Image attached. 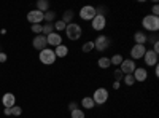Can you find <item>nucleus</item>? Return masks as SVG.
<instances>
[{
  "label": "nucleus",
  "instance_id": "1",
  "mask_svg": "<svg viewBox=\"0 0 159 118\" xmlns=\"http://www.w3.org/2000/svg\"><path fill=\"white\" fill-rule=\"evenodd\" d=\"M81 34H83L81 26L76 24V22H70V24H67V27H65V35H67V38H70L72 42L81 38Z\"/></svg>",
  "mask_w": 159,
  "mask_h": 118
},
{
  "label": "nucleus",
  "instance_id": "2",
  "mask_svg": "<svg viewBox=\"0 0 159 118\" xmlns=\"http://www.w3.org/2000/svg\"><path fill=\"white\" fill-rule=\"evenodd\" d=\"M142 26L145 31H150V32H157L159 29V18L153 16V15H147L142 19Z\"/></svg>",
  "mask_w": 159,
  "mask_h": 118
},
{
  "label": "nucleus",
  "instance_id": "3",
  "mask_svg": "<svg viewBox=\"0 0 159 118\" xmlns=\"http://www.w3.org/2000/svg\"><path fill=\"white\" fill-rule=\"evenodd\" d=\"M40 62L45 64V65H51V64H54V61L57 59L56 54H54V50H51V48H45L40 51V56H38Z\"/></svg>",
  "mask_w": 159,
  "mask_h": 118
},
{
  "label": "nucleus",
  "instance_id": "4",
  "mask_svg": "<svg viewBox=\"0 0 159 118\" xmlns=\"http://www.w3.org/2000/svg\"><path fill=\"white\" fill-rule=\"evenodd\" d=\"M92 101H94L96 106H103L105 102L108 101V91L107 88H97L92 94Z\"/></svg>",
  "mask_w": 159,
  "mask_h": 118
},
{
  "label": "nucleus",
  "instance_id": "5",
  "mask_svg": "<svg viewBox=\"0 0 159 118\" xmlns=\"http://www.w3.org/2000/svg\"><path fill=\"white\" fill-rule=\"evenodd\" d=\"M92 42H94V48L97 51H107L111 46V40L107 35H99L96 40H92Z\"/></svg>",
  "mask_w": 159,
  "mask_h": 118
},
{
  "label": "nucleus",
  "instance_id": "6",
  "mask_svg": "<svg viewBox=\"0 0 159 118\" xmlns=\"http://www.w3.org/2000/svg\"><path fill=\"white\" fill-rule=\"evenodd\" d=\"M78 15H80V18H81L83 21H92V19H94V16L97 15V11H96L94 7L84 5V7H81V10H80Z\"/></svg>",
  "mask_w": 159,
  "mask_h": 118
},
{
  "label": "nucleus",
  "instance_id": "7",
  "mask_svg": "<svg viewBox=\"0 0 159 118\" xmlns=\"http://www.w3.org/2000/svg\"><path fill=\"white\" fill-rule=\"evenodd\" d=\"M135 69H137L135 61H132V59H124L121 62V65H119V70H121L124 75H132Z\"/></svg>",
  "mask_w": 159,
  "mask_h": 118
},
{
  "label": "nucleus",
  "instance_id": "8",
  "mask_svg": "<svg viewBox=\"0 0 159 118\" xmlns=\"http://www.w3.org/2000/svg\"><path fill=\"white\" fill-rule=\"evenodd\" d=\"M105 24H107V18H105V15H96L94 19L91 21V26H92V29L100 32L105 29Z\"/></svg>",
  "mask_w": 159,
  "mask_h": 118
},
{
  "label": "nucleus",
  "instance_id": "9",
  "mask_svg": "<svg viewBox=\"0 0 159 118\" xmlns=\"http://www.w3.org/2000/svg\"><path fill=\"white\" fill-rule=\"evenodd\" d=\"M157 58H159V54L154 53L153 50H147V51H145V54H143L145 64L150 65V67H154V65H157Z\"/></svg>",
  "mask_w": 159,
  "mask_h": 118
},
{
  "label": "nucleus",
  "instance_id": "10",
  "mask_svg": "<svg viewBox=\"0 0 159 118\" xmlns=\"http://www.w3.org/2000/svg\"><path fill=\"white\" fill-rule=\"evenodd\" d=\"M145 51H147L145 45H134V46H132V50H130V58H132V61H139V59H143Z\"/></svg>",
  "mask_w": 159,
  "mask_h": 118
},
{
  "label": "nucleus",
  "instance_id": "11",
  "mask_svg": "<svg viewBox=\"0 0 159 118\" xmlns=\"http://www.w3.org/2000/svg\"><path fill=\"white\" fill-rule=\"evenodd\" d=\"M27 21L30 24H42L43 22V13L38 10H32L27 13Z\"/></svg>",
  "mask_w": 159,
  "mask_h": 118
},
{
  "label": "nucleus",
  "instance_id": "12",
  "mask_svg": "<svg viewBox=\"0 0 159 118\" xmlns=\"http://www.w3.org/2000/svg\"><path fill=\"white\" fill-rule=\"evenodd\" d=\"M32 45H34V48L35 50H45V48H48V40H46V37L45 35H35V38H34V42H32Z\"/></svg>",
  "mask_w": 159,
  "mask_h": 118
},
{
  "label": "nucleus",
  "instance_id": "13",
  "mask_svg": "<svg viewBox=\"0 0 159 118\" xmlns=\"http://www.w3.org/2000/svg\"><path fill=\"white\" fill-rule=\"evenodd\" d=\"M46 40H48V46H59V45H62V35L59 34V32H52V34H49L48 37H46Z\"/></svg>",
  "mask_w": 159,
  "mask_h": 118
},
{
  "label": "nucleus",
  "instance_id": "14",
  "mask_svg": "<svg viewBox=\"0 0 159 118\" xmlns=\"http://www.w3.org/2000/svg\"><path fill=\"white\" fill-rule=\"evenodd\" d=\"M132 77H134L135 82H145V80H147V77H148V72H147L145 67H137L134 70V73H132Z\"/></svg>",
  "mask_w": 159,
  "mask_h": 118
},
{
  "label": "nucleus",
  "instance_id": "15",
  "mask_svg": "<svg viewBox=\"0 0 159 118\" xmlns=\"http://www.w3.org/2000/svg\"><path fill=\"white\" fill-rule=\"evenodd\" d=\"M2 104H3V107H8V109H11L13 106H16V97H15V94H11V93L3 94Z\"/></svg>",
  "mask_w": 159,
  "mask_h": 118
},
{
  "label": "nucleus",
  "instance_id": "16",
  "mask_svg": "<svg viewBox=\"0 0 159 118\" xmlns=\"http://www.w3.org/2000/svg\"><path fill=\"white\" fill-rule=\"evenodd\" d=\"M54 54H56V58H65V56L69 54V46H65L64 43L59 45V46H56L54 48Z\"/></svg>",
  "mask_w": 159,
  "mask_h": 118
},
{
  "label": "nucleus",
  "instance_id": "17",
  "mask_svg": "<svg viewBox=\"0 0 159 118\" xmlns=\"http://www.w3.org/2000/svg\"><path fill=\"white\" fill-rule=\"evenodd\" d=\"M97 65H99L100 69H108V67H111L110 58H107V56H102V58H99V59H97Z\"/></svg>",
  "mask_w": 159,
  "mask_h": 118
},
{
  "label": "nucleus",
  "instance_id": "18",
  "mask_svg": "<svg viewBox=\"0 0 159 118\" xmlns=\"http://www.w3.org/2000/svg\"><path fill=\"white\" fill-rule=\"evenodd\" d=\"M134 40H135V45H145V43H147V40H148V37L145 35L143 32H135Z\"/></svg>",
  "mask_w": 159,
  "mask_h": 118
},
{
  "label": "nucleus",
  "instance_id": "19",
  "mask_svg": "<svg viewBox=\"0 0 159 118\" xmlns=\"http://www.w3.org/2000/svg\"><path fill=\"white\" fill-rule=\"evenodd\" d=\"M35 10L42 11V13H46V11L49 10V2H48V0H38V2H37V8H35Z\"/></svg>",
  "mask_w": 159,
  "mask_h": 118
},
{
  "label": "nucleus",
  "instance_id": "20",
  "mask_svg": "<svg viewBox=\"0 0 159 118\" xmlns=\"http://www.w3.org/2000/svg\"><path fill=\"white\" fill-rule=\"evenodd\" d=\"M96 106V104H94V101H92V97H83L81 99V107L83 109H86V110H89V109H92V107H94Z\"/></svg>",
  "mask_w": 159,
  "mask_h": 118
},
{
  "label": "nucleus",
  "instance_id": "21",
  "mask_svg": "<svg viewBox=\"0 0 159 118\" xmlns=\"http://www.w3.org/2000/svg\"><path fill=\"white\" fill-rule=\"evenodd\" d=\"M54 19H56V11L48 10L46 13H43V21H46V22H52Z\"/></svg>",
  "mask_w": 159,
  "mask_h": 118
},
{
  "label": "nucleus",
  "instance_id": "22",
  "mask_svg": "<svg viewBox=\"0 0 159 118\" xmlns=\"http://www.w3.org/2000/svg\"><path fill=\"white\" fill-rule=\"evenodd\" d=\"M52 32H54V26H52V22H46V26H43V29H42V35L48 37Z\"/></svg>",
  "mask_w": 159,
  "mask_h": 118
},
{
  "label": "nucleus",
  "instance_id": "23",
  "mask_svg": "<svg viewBox=\"0 0 159 118\" xmlns=\"http://www.w3.org/2000/svg\"><path fill=\"white\" fill-rule=\"evenodd\" d=\"M62 21H64L65 24L73 22V11H72V10H67V11H65L64 16H62Z\"/></svg>",
  "mask_w": 159,
  "mask_h": 118
},
{
  "label": "nucleus",
  "instance_id": "24",
  "mask_svg": "<svg viewBox=\"0 0 159 118\" xmlns=\"http://www.w3.org/2000/svg\"><path fill=\"white\" fill-rule=\"evenodd\" d=\"M123 61H124V59H123V56H121V54H113V56L110 58V62H111V65H116V67H119Z\"/></svg>",
  "mask_w": 159,
  "mask_h": 118
},
{
  "label": "nucleus",
  "instance_id": "25",
  "mask_svg": "<svg viewBox=\"0 0 159 118\" xmlns=\"http://www.w3.org/2000/svg\"><path fill=\"white\" fill-rule=\"evenodd\" d=\"M52 26H54V31H57L59 34H61L62 31H65V27H67V24H65L62 19H59V21H56V22H52Z\"/></svg>",
  "mask_w": 159,
  "mask_h": 118
},
{
  "label": "nucleus",
  "instance_id": "26",
  "mask_svg": "<svg viewBox=\"0 0 159 118\" xmlns=\"http://www.w3.org/2000/svg\"><path fill=\"white\" fill-rule=\"evenodd\" d=\"M81 50L84 51V53H91V51L94 50V42H92V40H88L86 43H83Z\"/></svg>",
  "mask_w": 159,
  "mask_h": 118
},
{
  "label": "nucleus",
  "instance_id": "27",
  "mask_svg": "<svg viewBox=\"0 0 159 118\" xmlns=\"http://www.w3.org/2000/svg\"><path fill=\"white\" fill-rule=\"evenodd\" d=\"M22 115V109L19 107V106H13L11 107V116L13 118H18V116H21Z\"/></svg>",
  "mask_w": 159,
  "mask_h": 118
},
{
  "label": "nucleus",
  "instance_id": "28",
  "mask_svg": "<svg viewBox=\"0 0 159 118\" xmlns=\"http://www.w3.org/2000/svg\"><path fill=\"white\" fill-rule=\"evenodd\" d=\"M70 116H72V118H84L86 115H84V112H83L81 109H75V110L70 112Z\"/></svg>",
  "mask_w": 159,
  "mask_h": 118
},
{
  "label": "nucleus",
  "instance_id": "29",
  "mask_svg": "<svg viewBox=\"0 0 159 118\" xmlns=\"http://www.w3.org/2000/svg\"><path fill=\"white\" fill-rule=\"evenodd\" d=\"M113 77H115V82H123V78H124V73L119 70V69H116L115 72H113Z\"/></svg>",
  "mask_w": 159,
  "mask_h": 118
},
{
  "label": "nucleus",
  "instance_id": "30",
  "mask_svg": "<svg viewBox=\"0 0 159 118\" xmlns=\"http://www.w3.org/2000/svg\"><path fill=\"white\" fill-rule=\"evenodd\" d=\"M123 82H124V85H127V86H132V85L135 83V80H134V77H132V75H124Z\"/></svg>",
  "mask_w": 159,
  "mask_h": 118
},
{
  "label": "nucleus",
  "instance_id": "31",
  "mask_svg": "<svg viewBox=\"0 0 159 118\" xmlns=\"http://www.w3.org/2000/svg\"><path fill=\"white\" fill-rule=\"evenodd\" d=\"M32 32L34 34H37V35H40V34H42V29H43V26L42 24H32Z\"/></svg>",
  "mask_w": 159,
  "mask_h": 118
},
{
  "label": "nucleus",
  "instance_id": "32",
  "mask_svg": "<svg viewBox=\"0 0 159 118\" xmlns=\"http://www.w3.org/2000/svg\"><path fill=\"white\" fill-rule=\"evenodd\" d=\"M75 109H78V104L73 101V102H70V104H69V110L72 112V110H75Z\"/></svg>",
  "mask_w": 159,
  "mask_h": 118
},
{
  "label": "nucleus",
  "instance_id": "33",
  "mask_svg": "<svg viewBox=\"0 0 159 118\" xmlns=\"http://www.w3.org/2000/svg\"><path fill=\"white\" fill-rule=\"evenodd\" d=\"M151 11H153V16H157V13H159V7H157V3L153 5V10H151Z\"/></svg>",
  "mask_w": 159,
  "mask_h": 118
},
{
  "label": "nucleus",
  "instance_id": "34",
  "mask_svg": "<svg viewBox=\"0 0 159 118\" xmlns=\"http://www.w3.org/2000/svg\"><path fill=\"white\" fill-rule=\"evenodd\" d=\"M153 51H154V53H159V43H157V42H154V45H153Z\"/></svg>",
  "mask_w": 159,
  "mask_h": 118
},
{
  "label": "nucleus",
  "instance_id": "35",
  "mask_svg": "<svg viewBox=\"0 0 159 118\" xmlns=\"http://www.w3.org/2000/svg\"><path fill=\"white\" fill-rule=\"evenodd\" d=\"M3 113H5V115H7V116L10 118V116H11V109H8V107H5V110H3Z\"/></svg>",
  "mask_w": 159,
  "mask_h": 118
},
{
  "label": "nucleus",
  "instance_id": "36",
  "mask_svg": "<svg viewBox=\"0 0 159 118\" xmlns=\"http://www.w3.org/2000/svg\"><path fill=\"white\" fill-rule=\"evenodd\" d=\"M7 61V54L5 53H0V62H5Z\"/></svg>",
  "mask_w": 159,
  "mask_h": 118
},
{
  "label": "nucleus",
  "instance_id": "37",
  "mask_svg": "<svg viewBox=\"0 0 159 118\" xmlns=\"http://www.w3.org/2000/svg\"><path fill=\"white\" fill-rule=\"evenodd\" d=\"M119 86H121V82H115L113 83V89H119Z\"/></svg>",
  "mask_w": 159,
  "mask_h": 118
},
{
  "label": "nucleus",
  "instance_id": "38",
  "mask_svg": "<svg viewBox=\"0 0 159 118\" xmlns=\"http://www.w3.org/2000/svg\"><path fill=\"white\" fill-rule=\"evenodd\" d=\"M154 75H156V77L159 75V69H157V65H154Z\"/></svg>",
  "mask_w": 159,
  "mask_h": 118
},
{
  "label": "nucleus",
  "instance_id": "39",
  "mask_svg": "<svg viewBox=\"0 0 159 118\" xmlns=\"http://www.w3.org/2000/svg\"><path fill=\"white\" fill-rule=\"evenodd\" d=\"M10 118H13V116H10Z\"/></svg>",
  "mask_w": 159,
  "mask_h": 118
}]
</instances>
